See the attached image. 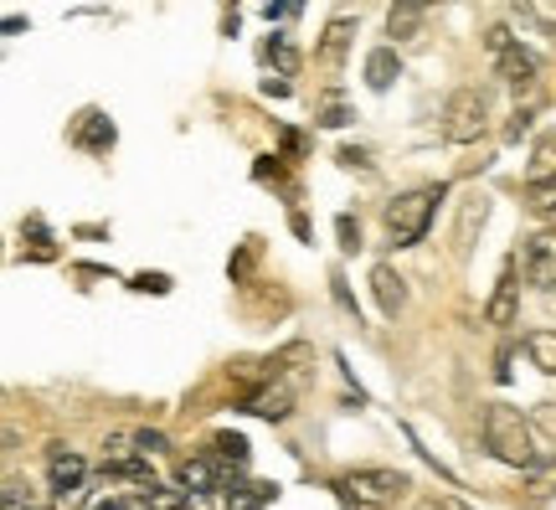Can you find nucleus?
<instances>
[{
    "label": "nucleus",
    "instance_id": "6e6552de",
    "mask_svg": "<svg viewBox=\"0 0 556 510\" xmlns=\"http://www.w3.org/2000/svg\"><path fill=\"white\" fill-rule=\"evenodd\" d=\"M47 474H52V490H73V485H83L88 464H83V459H78L73 449L52 444V449H47Z\"/></svg>",
    "mask_w": 556,
    "mask_h": 510
},
{
    "label": "nucleus",
    "instance_id": "7c9ffc66",
    "mask_svg": "<svg viewBox=\"0 0 556 510\" xmlns=\"http://www.w3.org/2000/svg\"><path fill=\"white\" fill-rule=\"evenodd\" d=\"M99 510H150V495H135V500H109Z\"/></svg>",
    "mask_w": 556,
    "mask_h": 510
},
{
    "label": "nucleus",
    "instance_id": "473e14b6",
    "mask_svg": "<svg viewBox=\"0 0 556 510\" xmlns=\"http://www.w3.org/2000/svg\"><path fill=\"white\" fill-rule=\"evenodd\" d=\"M422 510H469V506H464V500H454V495H443V500H428Z\"/></svg>",
    "mask_w": 556,
    "mask_h": 510
},
{
    "label": "nucleus",
    "instance_id": "f257e3e1",
    "mask_svg": "<svg viewBox=\"0 0 556 510\" xmlns=\"http://www.w3.org/2000/svg\"><path fill=\"white\" fill-rule=\"evenodd\" d=\"M479 428H484V449L495 453L500 464H516V470H526V464L536 459V438H531V423H526L516 408H505V402H490Z\"/></svg>",
    "mask_w": 556,
    "mask_h": 510
},
{
    "label": "nucleus",
    "instance_id": "c85d7f7f",
    "mask_svg": "<svg viewBox=\"0 0 556 510\" xmlns=\"http://www.w3.org/2000/svg\"><path fill=\"white\" fill-rule=\"evenodd\" d=\"M531 119H536V114H531V109H516V114H510V124H505V139L516 145L520 135H531Z\"/></svg>",
    "mask_w": 556,
    "mask_h": 510
},
{
    "label": "nucleus",
    "instance_id": "c756f323",
    "mask_svg": "<svg viewBox=\"0 0 556 510\" xmlns=\"http://www.w3.org/2000/svg\"><path fill=\"white\" fill-rule=\"evenodd\" d=\"M135 289H139V295H170V278H165V274H139Z\"/></svg>",
    "mask_w": 556,
    "mask_h": 510
},
{
    "label": "nucleus",
    "instance_id": "4be33fe9",
    "mask_svg": "<svg viewBox=\"0 0 556 510\" xmlns=\"http://www.w3.org/2000/svg\"><path fill=\"white\" fill-rule=\"evenodd\" d=\"M212 453H217L222 464L242 470V464H248V438H242V433H217V438H212Z\"/></svg>",
    "mask_w": 556,
    "mask_h": 510
},
{
    "label": "nucleus",
    "instance_id": "2eb2a0df",
    "mask_svg": "<svg viewBox=\"0 0 556 510\" xmlns=\"http://www.w3.org/2000/svg\"><path fill=\"white\" fill-rule=\"evenodd\" d=\"M526 181H556V135H541L536 150H531V165H526Z\"/></svg>",
    "mask_w": 556,
    "mask_h": 510
},
{
    "label": "nucleus",
    "instance_id": "72a5a7b5",
    "mask_svg": "<svg viewBox=\"0 0 556 510\" xmlns=\"http://www.w3.org/2000/svg\"><path fill=\"white\" fill-rule=\"evenodd\" d=\"M263 94H268V99H283V94H289V83H283V78H263Z\"/></svg>",
    "mask_w": 556,
    "mask_h": 510
},
{
    "label": "nucleus",
    "instance_id": "aec40b11",
    "mask_svg": "<svg viewBox=\"0 0 556 510\" xmlns=\"http://www.w3.org/2000/svg\"><path fill=\"white\" fill-rule=\"evenodd\" d=\"M180 485L186 490H217V464L212 459H186L180 464Z\"/></svg>",
    "mask_w": 556,
    "mask_h": 510
},
{
    "label": "nucleus",
    "instance_id": "9b49d317",
    "mask_svg": "<svg viewBox=\"0 0 556 510\" xmlns=\"http://www.w3.org/2000/svg\"><path fill=\"white\" fill-rule=\"evenodd\" d=\"M351 37H356V21H351V16H336L330 26H325V37H319V58H325V62H345V52H351Z\"/></svg>",
    "mask_w": 556,
    "mask_h": 510
},
{
    "label": "nucleus",
    "instance_id": "39448f33",
    "mask_svg": "<svg viewBox=\"0 0 556 510\" xmlns=\"http://www.w3.org/2000/svg\"><path fill=\"white\" fill-rule=\"evenodd\" d=\"M520 263H526V278H531L536 289H556V227H546V233L531 237Z\"/></svg>",
    "mask_w": 556,
    "mask_h": 510
},
{
    "label": "nucleus",
    "instance_id": "4468645a",
    "mask_svg": "<svg viewBox=\"0 0 556 510\" xmlns=\"http://www.w3.org/2000/svg\"><path fill=\"white\" fill-rule=\"evenodd\" d=\"M520 474H526V495L531 500H552L556 495V453L552 459H531Z\"/></svg>",
    "mask_w": 556,
    "mask_h": 510
},
{
    "label": "nucleus",
    "instance_id": "393cba45",
    "mask_svg": "<svg viewBox=\"0 0 556 510\" xmlns=\"http://www.w3.org/2000/svg\"><path fill=\"white\" fill-rule=\"evenodd\" d=\"M484 212H490V207H484L479 197L464 207V216H458V253H469V233H475V227H484Z\"/></svg>",
    "mask_w": 556,
    "mask_h": 510
},
{
    "label": "nucleus",
    "instance_id": "423d86ee",
    "mask_svg": "<svg viewBox=\"0 0 556 510\" xmlns=\"http://www.w3.org/2000/svg\"><path fill=\"white\" fill-rule=\"evenodd\" d=\"M516 314H520V304H516V269H505L500 284H495V295H490V304H484V320H490L495 331H505V325H516Z\"/></svg>",
    "mask_w": 556,
    "mask_h": 510
},
{
    "label": "nucleus",
    "instance_id": "a878e982",
    "mask_svg": "<svg viewBox=\"0 0 556 510\" xmlns=\"http://www.w3.org/2000/svg\"><path fill=\"white\" fill-rule=\"evenodd\" d=\"M135 449L150 459V453H165L170 444H165V433H155V428H135Z\"/></svg>",
    "mask_w": 556,
    "mask_h": 510
},
{
    "label": "nucleus",
    "instance_id": "6ab92c4d",
    "mask_svg": "<svg viewBox=\"0 0 556 510\" xmlns=\"http://www.w3.org/2000/svg\"><path fill=\"white\" fill-rule=\"evenodd\" d=\"M263 62H274L278 78H294V73H299V52L289 47V37H268V41H263Z\"/></svg>",
    "mask_w": 556,
    "mask_h": 510
},
{
    "label": "nucleus",
    "instance_id": "f8f14e48",
    "mask_svg": "<svg viewBox=\"0 0 556 510\" xmlns=\"http://www.w3.org/2000/svg\"><path fill=\"white\" fill-rule=\"evenodd\" d=\"M495 62H500V78H505V83H516V88H520V83H531V78H536V67H541V58H536V52H526L520 41L510 47V52H505V58H495Z\"/></svg>",
    "mask_w": 556,
    "mask_h": 510
},
{
    "label": "nucleus",
    "instance_id": "412c9836",
    "mask_svg": "<svg viewBox=\"0 0 556 510\" xmlns=\"http://www.w3.org/2000/svg\"><path fill=\"white\" fill-rule=\"evenodd\" d=\"M274 495H278V485H232L227 510H258V506H268Z\"/></svg>",
    "mask_w": 556,
    "mask_h": 510
},
{
    "label": "nucleus",
    "instance_id": "9d476101",
    "mask_svg": "<svg viewBox=\"0 0 556 510\" xmlns=\"http://www.w3.org/2000/svg\"><path fill=\"white\" fill-rule=\"evenodd\" d=\"M248 408L258 412V418H268V423H283V418L294 412V393H289L283 382H274V387H258V393L248 397Z\"/></svg>",
    "mask_w": 556,
    "mask_h": 510
},
{
    "label": "nucleus",
    "instance_id": "2f4dec72",
    "mask_svg": "<svg viewBox=\"0 0 556 510\" xmlns=\"http://www.w3.org/2000/svg\"><path fill=\"white\" fill-rule=\"evenodd\" d=\"M340 165H351V171H361V165H366V150H356V145H345V150H340Z\"/></svg>",
    "mask_w": 556,
    "mask_h": 510
},
{
    "label": "nucleus",
    "instance_id": "f3484780",
    "mask_svg": "<svg viewBox=\"0 0 556 510\" xmlns=\"http://www.w3.org/2000/svg\"><path fill=\"white\" fill-rule=\"evenodd\" d=\"M78 145H83V150H109V145H114V124H109L103 114H83Z\"/></svg>",
    "mask_w": 556,
    "mask_h": 510
},
{
    "label": "nucleus",
    "instance_id": "bb28decb",
    "mask_svg": "<svg viewBox=\"0 0 556 510\" xmlns=\"http://www.w3.org/2000/svg\"><path fill=\"white\" fill-rule=\"evenodd\" d=\"M484 47H490V58H505V52L516 47V37H510V26H490V32H484Z\"/></svg>",
    "mask_w": 556,
    "mask_h": 510
},
{
    "label": "nucleus",
    "instance_id": "f03ea898",
    "mask_svg": "<svg viewBox=\"0 0 556 510\" xmlns=\"http://www.w3.org/2000/svg\"><path fill=\"white\" fill-rule=\"evenodd\" d=\"M407 490H413V480L402 470H356L340 480V506L345 510H392Z\"/></svg>",
    "mask_w": 556,
    "mask_h": 510
},
{
    "label": "nucleus",
    "instance_id": "a211bd4d",
    "mask_svg": "<svg viewBox=\"0 0 556 510\" xmlns=\"http://www.w3.org/2000/svg\"><path fill=\"white\" fill-rule=\"evenodd\" d=\"M526 351L536 361V372L556 376V331H531L526 335Z\"/></svg>",
    "mask_w": 556,
    "mask_h": 510
},
{
    "label": "nucleus",
    "instance_id": "5701e85b",
    "mask_svg": "<svg viewBox=\"0 0 556 510\" xmlns=\"http://www.w3.org/2000/svg\"><path fill=\"white\" fill-rule=\"evenodd\" d=\"M315 119L325 124V129H340V124L351 119V103H345V94H319Z\"/></svg>",
    "mask_w": 556,
    "mask_h": 510
},
{
    "label": "nucleus",
    "instance_id": "7ed1b4c3",
    "mask_svg": "<svg viewBox=\"0 0 556 510\" xmlns=\"http://www.w3.org/2000/svg\"><path fill=\"white\" fill-rule=\"evenodd\" d=\"M438 201H443V186H422V191L397 197L387 207V237H392L397 248L422 242V233H428V222H433V212H438Z\"/></svg>",
    "mask_w": 556,
    "mask_h": 510
},
{
    "label": "nucleus",
    "instance_id": "f704fd0d",
    "mask_svg": "<svg viewBox=\"0 0 556 510\" xmlns=\"http://www.w3.org/2000/svg\"><path fill=\"white\" fill-rule=\"evenodd\" d=\"M536 418H541V423H546V428L556 433V402H541V408H536Z\"/></svg>",
    "mask_w": 556,
    "mask_h": 510
},
{
    "label": "nucleus",
    "instance_id": "c9c22d12",
    "mask_svg": "<svg viewBox=\"0 0 556 510\" xmlns=\"http://www.w3.org/2000/svg\"><path fill=\"white\" fill-rule=\"evenodd\" d=\"M495 376H500V382H510V346L500 351V366H495Z\"/></svg>",
    "mask_w": 556,
    "mask_h": 510
},
{
    "label": "nucleus",
    "instance_id": "cd10ccee",
    "mask_svg": "<svg viewBox=\"0 0 556 510\" xmlns=\"http://www.w3.org/2000/svg\"><path fill=\"white\" fill-rule=\"evenodd\" d=\"M336 233H340V248H345V253H356L361 248V222L356 216H336Z\"/></svg>",
    "mask_w": 556,
    "mask_h": 510
},
{
    "label": "nucleus",
    "instance_id": "ddd939ff",
    "mask_svg": "<svg viewBox=\"0 0 556 510\" xmlns=\"http://www.w3.org/2000/svg\"><path fill=\"white\" fill-rule=\"evenodd\" d=\"M397 73H402V62H397V52H392V47H377V52L366 58V83H371L377 94H387V88L397 83Z\"/></svg>",
    "mask_w": 556,
    "mask_h": 510
},
{
    "label": "nucleus",
    "instance_id": "1a4fd4ad",
    "mask_svg": "<svg viewBox=\"0 0 556 510\" xmlns=\"http://www.w3.org/2000/svg\"><path fill=\"white\" fill-rule=\"evenodd\" d=\"M371 289H377L381 314H402V304H407V284H402L397 269L377 263V269H371Z\"/></svg>",
    "mask_w": 556,
    "mask_h": 510
},
{
    "label": "nucleus",
    "instance_id": "20e7f679",
    "mask_svg": "<svg viewBox=\"0 0 556 510\" xmlns=\"http://www.w3.org/2000/svg\"><path fill=\"white\" fill-rule=\"evenodd\" d=\"M490 129V99L479 88H454L443 103V139L448 145H475Z\"/></svg>",
    "mask_w": 556,
    "mask_h": 510
},
{
    "label": "nucleus",
    "instance_id": "b1692460",
    "mask_svg": "<svg viewBox=\"0 0 556 510\" xmlns=\"http://www.w3.org/2000/svg\"><path fill=\"white\" fill-rule=\"evenodd\" d=\"M304 361H315V351L304 346V340H294V346H283V351L268 361V376H283V372H294V366H304Z\"/></svg>",
    "mask_w": 556,
    "mask_h": 510
},
{
    "label": "nucleus",
    "instance_id": "0eeeda50",
    "mask_svg": "<svg viewBox=\"0 0 556 510\" xmlns=\"http://www.w3.org/2000/svg\"><path fill=\"white\" fill-rule=\"evenodd\" d=\"M433 5H443V0H397L392 16H387V32H392L397 41L417 37V32H422V16H428Z\"/></svg>",
    "mask_w": 556,
    "mask_h": 510
},
{
    "label": "nucleus",
    "instance_id": "dca6fc26",
    "mask_svg": "<svg viewBox=\"0 0 556 510\" xmlns=\"http://www.w3.org/2000/svg\"><path fill=\"white\" fill-rule=\"evenodd\" d=\"M526 212L536 216V222H546V227H556V181H536L526 191Z\"/></svg>",
    "mask_w": 556,
    "mask_h": 510
}]
</instances>
